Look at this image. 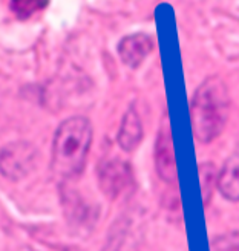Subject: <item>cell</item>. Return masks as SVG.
<instances>
[{
    "label": "cell",
    "mask_w": 239,
    "mask_h": 251,
    "mask_svg": "<svg viewBox=\"0 0 239 251\" xmlns=\"http://www.w3.org/2000/svg\"><path fill=\"white\" fill-rule=\"evenodd\" d=\"M143 140V124L136 110L131 107L121 121L118 130V144L124 152H133Z\"/></svg>",
    "instance_id": "52a82bcc"
},
{
    "label": "cell",
    "mask_w": 239,
    "mask_h": 251,
    "mask_svg": "<svg viewBox=\"0 0 239 251\" xmlns=\"http://www.w3.org/2000/svg\"><path fill=\"white\" fill-rule=\"evenodd\" d=\"M155 166L162 181H166L169 184L177 182V176H178L177 161H175L172 132L167 118L162 120L158 132L157 144H155Z\"/></svg>",
    "instance_id": "277c9868"
},
{
    "label": "cell",
    "mask_w": 239,
    "mask_h": 251,
    "mask_svg": "<svg viewBox=\"0 0 239 251\" xmlns=\"http://www.w3.org/2000/svg\"><path fill=\"white\" fill-rule=\"evenodd\" d=\"M92 144V126L84 117L65 120L53 144V172L57 178L71 179L83 172Z\"/></svg>",
    "instance_id": "6da1fadb"
},
{
    "label": "cell",
    "mask_w": 239,
    "mask_h": 251,
    "mask_svg": "<svg viewBox=\"0 0 239 251\" xmlns=\"http://www.w3.org/2000/svg\"><path fill=\"white\" fill-rule=\"evenodd\" d=\"M154 42L146 34H132L126 35L118 43V55L126 66L136 69L141 66V63L147 58V55L152 52Z\"/></svg>",
    "instance_id": "8992f818"
},
{
    "label": "cell",
    "mask_w": 239,
    "mask_h": 251,
    "mask_svg": "<svg viewBox=\"0 0 239 251\" xmlns=\"http://www.w3.org/2000/svg\"><path fill=\"white\" fill-rule=\"evenodd\" d=\"M49 0H9V9L20 20H28L46 8Z\"/></svg>",
    "instance_id": "9c48e42d"
},
{
    "label": "cell",
    "mask_w": 239,
    "mask_h": 251,
    "mask_svg": "<svg viewBox=\"0 0 239 251\" xmlns=\"http://www.w3.org/2000/svg\"><path fill=\"white\" fill-rule=\"evenodd\" d=\"M218 188L225 199L239 202V153L225 161L218 175Z\"/></svg>",
    "instance_id": "ba28073f"
},
{
    "label": "cell",
    "mask_w": 239,
    "mask_h": 251,
    "mask_svg": "<svg viewBox=\"0 0 239 251\" xmlns=\"http://www.w3.org/2000/svg\"><path fill=\"white\" fill-rule=\"evenodd\" d=\"M131 169L128 162L120 159L106 161L100 169V184H102L103 192L110 198L120 196L131 182Z\"/></svg>",
    "instance_id": "5b68a950"
},
{
    "label": "cell",
    "mask_w": 239,
    "mask_h": 251,
    "mask_svg": "<svg viewBox=\"0 0 239 251\" xmlns=\"http://www.w3.org/2000/svg\"><path fill=\"white\" fill-rule=\"evenodd\" d=\"M199 173H201V185H203V196L206 202H209L212 192H213V185L218 182L216 172L213 169V166L203 164V166H199Z\"/></svg>",
    "instance_id": "8fae6325"
},
{
    "label": "cell",
    "mask_w": 239,
    "mask_h": 251,
    "mask_svg": "<svg viewBox=\"0 0 239 251\" xmlns=\"http://www.w3.org/2000/svg\"><path fill=\"white\" fill-rule=\"evenodd\" d=\"M34 149L27 143H14L0 152V172L9 179H20L34 164Z\"/></svg>",
    "instance_id": "3957f363"
},
{
    "label": "cell",
    "mask_w": 239,
    "mask_h": 251,
    "mask_svg": "<svg viewBox=\"0 0 239 251\" xmlns=\"http://www.w3.org/2000/svg\"><path fill=\"white\" fill-rule=\"evenodd\" d=\"M230 98L218 77H210L198 87L190 106L192 129L199 143H212L221 135L229 118Z\"/></svg>",
    "instance_id": "7a4b0ae2"
},
{
    "label": "cell",
    "mask_w": 239,
    "mask_h": 251,
    "mask_svg": "<svg viewBox=\"0 0 239 251\" xmlns=\"http://www.w3.org/2000/svg\"><path fill=\"white\" fill-rule=\"evenodd\" d=\"M210 251H239V233L230 231L216 236L210 242Z\"/></svg>",
    "instance_id": "30bf717a"
}]
</instances>
